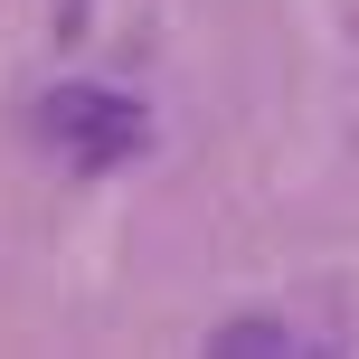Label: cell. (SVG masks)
Listing matches in <instances>:
<instances>
[{"label": "cell", "mask_w": 359, "mask_h": 359, "mask_svg": "<svg viewBox=\"0 0 359 359\" xmlns=\"http://www.w3.org/2000/svg\"><path fill=\"white\" fill-rule=\"evenodd\" d=\"M29 133L48 151H67L76 170H123L133 151H151V104L142 95H123V86H48L38 95V114H29Z\"/></svg>", "instance_id": "1"}, {"label": "cell", "mask_w": 359, "mask_h": 359, "mask_svg": "<svg viewBox=\"0 0 359 359\" xmlns=\"http://www.w3.org/2000/svg\"><path fill=\"white\" fill-rule=\"evenodd\" d=\"M208 350H227V359H246V350H255V359H284V350H303V341H293L274 312H236V322L208 331Z\"/></svg>", "instance_id": "2"}]
</instances>
